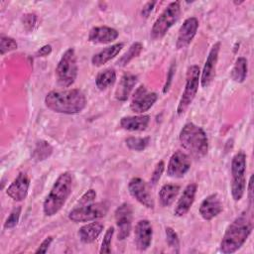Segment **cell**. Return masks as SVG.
<instances>
[{
	"label": "cell",
	"instance_id": "cell-1",
	"mask_svg": "<svg viewBox=\"0 0 254 254\" xmlns=\"http://www.w3.org/2000/svg\"><path fill=\"white\" fill-rule=\"evenodd\" d=\"M46 106L57 113L76 114L81 112L86 105L84 93L77 89L52 90L45 97Z\"/></svg>",
	"mask_w": 254,
	"mask_h": 254
},
{
	"label": "cell",
	"instance_id": "cell-2",
	"mask_svg": "<svg viewBox=\"0 0 254 254\" xmlns=\"http://www.w3.org/2000/svg\"><path fill=\"white\" fill-rule=\"evenodd\" d=\"M251 230V219L246 213L240 214L226 228L220 242V251L224 254L236 252L245 243Z\"/></svg>",
	"mask_w": 254,
	"mask_h": 254
},
{
	"label": "cell",
	"instance_id": "cell-3",
	"mask_svg": "<svg viewBox=\"0 0 254 254\" xmlns=\"http://www.w3.org/2000/svg\"><path fill=\"white\" fill-rule=\"evenodd\" d=\"M71 174L69 172L61 174L43 203V211L46 216H53L61 210L71 192Z\"/></svg>",
	"mask_w": 254,
	"mask_h": 254
},
{
	"label": "cell",
	"instance_id": "cell-4",
	"mask_svg": "<svg viewBox=\"0 0 254 254\" xmlns=\"http://www.w3.org/2000/svg\"><path fill=\"white\" fill-rule=\"evenodd\" d=\"M179 139L183 148L195 159H200L207 154V136L203 129L194 123L185 124L180 132Z\"/></svg>",
	"mask_w": 254,
	"mask_h": 254
},
{
	"label": "cell",
	"instance_id": "cell-5",
	"mask_svg": "<svg viewBox=\"0 0 254 254\" xmlns=\"http://www.w3.org/2000/svg\"><path fill=\"white\" fill-rule=\"evenodd\" d=\"M77 75L76 55L72 48L67 49L62 56L57 68L56 76L59 85L67 87L73 84Z\"/></svg>",
	"mask_w": 254,
	"mask_h": 254
},
{
	"label": "cell",
	"instance_id": "cell-6",
	"mask_svg": "<svg viewBox=\"0 0 254 254\" xmlns=\"http://www.w3.org/2000/svg\"><path fill=\"white\" fill-rule=\"evenodd\" d=\"M181 14V6L179 1L171 2L156 19L152 29L151 38L154 41L161 40L169 31V29L178 21Z\"/></svg>",
	"mask_w": 254,
	"mask_h": 254
},
{
	"label": "cell",
	"instance_id": "cell-7",
	"mask_svg": "<svg viewBox=\"0 0 254 254\" xmlns=\"http://www.w3.org/2000/svg\"><path fill=\"white\" fill-rule=\"evenodd\" d=\"M246 155L243 152H238L234 155L231 161V195L234 200H240L244 194L246 180Z\"/></svg>",
	"mask_w": 254,
	"mask_h": 254
},
{
	"label": "cell",
	"instance_id": "cell-8",
	"mask_svg": "<svg viewBox=\"0 0 254 254\" xmlns=\"http://www.w3.org/2000/svg\"><path fill=\"white\" fill-rule=\"evenodd\" d=\"M199 75H200V69L198 65L192 64L189 66L187 70V75H186L185 89L177 107L178 115L184 114L186 110L189 108V106L191 104L192 100L194 99L198 89Z\"/></svg>",
	"mask_w": 254,
	"mask_h": 254
},
{
	"label": "cell",
	"instance_id": "cell-9",
	"mask_svg": "<svg viewBox=\"0 0 254 254\" xmlns=\"http://www.w3.org/2000/svg\"><path fill=\"white\" fill-rule=\"evenodd\" d=\"M108 206L104 202H91L76 206L68 213V218L73 222H88L106 215Z\"/></svg>",
	"mask_w": 254,
	"mask_h": 254
},
{
	"label": "cell",
	"instance_id": "cell-10",
	"mask_svg": "<svg viewBox=\"0 0 254 254\" xmlns=\"http://www.w3.org/2000/svg\"><path fill=\"white\" fill-rule=\"evenodd\" d=\"M130 194L142 205L153 209L155 207V200L151 192L150 186L141 178H132L128 184Z\"/></svg>",
	"mask_w": 254,
	"mask_h": 254
},
{
	"label": "cell",
	"instance_id": "cell-11",
	"mask_svg": "<svg viewBox=\"0 0 254 254\" xmlns=\"http://www.w3.org/2000/svg\"><path fill=\"white\" fill-rule=\"evenodd\" d=\"M114 216L116 226L118 228L117 238L118 240H124L130 235V232L132 230V205L130 203L123 202L115 209Z\"/></svg>",
	"mask_w": 254,
	"mask_h": 254
},
{
	"label": "cell",
	"instance_id": "cell-12",
	"mask_svg": "<svg viewBox=\"0 0 254 254\" xmlns=\"http://www.w3.org/2000/svg\"><path fill=\"white\" fill-rule=\"evenodd\" d=\"M157 98V93L150 92L144 85H141L135 90L132 96L130 109L135 113H144L154 105Z\"/></svg>",
	"mask_w": 254,
	"mask_h": 254
},
{
	"label": "cell",
	"instance_id": "cell-13",
	"mask_svg": "<svg viewBox=\"0 0 254 254\" xmlns=\"http://www.w3.org/2000/svg\"><path fill=\"white\" fill-rule=\"evenodd\" d=\"M219 50H220V42H216L211 47L208 53V56L206 58L205 64L203 65L202 71L200 72V76H199V82L201 84V87L203 88L208 87L212 82V80L214 79Z\"/></svg>",
	"mask_w": 254,
	"mask_h": 254
},
{
	"label": "cell",
	"instance_id": "cell-14",
	"mask_svg": "<svg viewBox=\"0 0 254 254\" xmlns=\"http://www.w3.org/2000/svg\"><path fill=\"white\" fill-rule=\"evenodd\" d=\"M190 168V157L182 151H177L170 158V161L167 166V175L171 178L180 179L183 178L189 172Z\"/></svg>",
	"mask_w": 254,
	"mask_h": 254
},
{
	"label": "cell",
	"instance_id": "cell-15",
	"mask_svg": "<svg viewBox=\"0 0 254 254\" xmlns=\"http://www.w3.org/2000/svg\"><path fill=\"white\" fill-rule=\"evenodd\" d=\"M153 228L149 220L141 219L139 220L134 229V240L135 245L139 251L147 250L152 242Z\"/></svg>",
	"mask_w": 254,
	"mask_h": 254
},
{
	"label": "cell",
	"instance_id": "cell-16",
	"mask_svg": "<svg viewBox=\"0 0 254 254\" xmlns=\"http://www.w3.org/2000/svg\"><path fill=\"white\" fill-rule=\"evenodd\" d=\"M198 28V21L195 17H190L185 20L183 25L180 27L178 38L176 42L177 49H184L188 47L192 41Z\"/></svg>",
	"mask_w": 254,
	"mask_h": 254
},
{
	"label": "cell",
	"instance_id": "cell-17",
	"mask_svg": "<svg viewBox=\"0 0 254 254\" xmlns=\"http://www.w3.org/2000/svg\"><path fill=\"white\" fill-rule=\"evenodd\" d=\"M30 180L25 173H20L6 190V193L15 201L24 200L27 197Z\"/></svg>",
	"mask_w": 254,
	"mask_h": 254
},
{
	"label": "cell",
	"instance_id": "cell-18",
	"mask_svg": "<svg viewBox=\"0 0 254 254\" xmlns=\"http://www.w3.org/2000/svg\"><path fill=\"white\" fill-rule=\"evenodd\" d=\"M222 203L216 193L206 196L199 205V214L204 220H211L222 211Z\"/></svg>",
	"mask_w": 254,
	"mask_h": 254
},
{
	"label": "cell",
	"instance_id": "cell-19",
	"mask_svg": "<svg viewBox=\"0 0 254 254\" xmlns=\"http://www.w3.org/2000/svg\"><path fill=\"white\" fill-rule=\"evenodd\" d=\"M196 189H197V187L193 183L189 184L185 188V190H184L181 197L179 198V200L175 206V209H174V214L176 216H183L186 213H188V211L190 210V206L192 205V203L194 201Z\"/></svg>",
	"mask_w": 254,
	"mask_h": 254
},
{
	"label": "cell",
	"instance_id": "cell-20",
	"mask_svg": "<svg viewBox=\"0 0 254 254\" xmlns=\"http://www.w3.org/2000/svg\"><path fill=\"white\" fill-rule=\"evenodd\" d=\"M118 31L107 26L93 27L88 34V41L93 44H109L118 38Z\"/></svg>",
	"mask_w": 254,
	"mask_h": 254
},
{
	"label": "cell",
	"instance_id": "cell-21",
	"mask_svg": "<svg viewBox=\"0 0 254 254\" xmlns=\"http://www.w3.org/2000/svg\"><path fill=\"white\" fill-rule=\"evenodd\" d=\"M136 82H137V76L135 74H132L129 72L123 74L116 87L115 94H114L115 98L119 101L127 100Z\"/></svg>",
	"mask_w": 254,
	"mask_h": 254
},
{
	"label": "cell",
	"instance_id": "cell-22",
	"mask_svg": "<svg viewBox=\"0 0 254 254\" xmlns=\"http://www.w3.org/2000/svg\"><path fill=\"white\" fill-rule=\"evenodd\" d=\"M123 47H124L123 43H116L114 45H111L109 47L104 48L103 50H101L97 54L93 55V57L91 58L92 64L94 66L103 65L104 64H106L107 62H109L110 60L115 58L120 53V51L122 50Z\"/></svg>",
	"mask_w": 254,
	"mask_h": 254
},
{
	"label": "cell",
	"instance_id": "cell-23",
	"mask_svg": "<svg viewBox=\"0 0 254 254\" xmlns=\"http://www.w3.org/2000/svg\"><path fill=\"white\" fill-rule=\"evenodd\" d=\"M103 230V224L101 222H90L78 229V237L80 241L84 244H89L94 242Z\"/></svg>",
	"mask_w": 254,
	"mask_h": 254
},
{
	"label": "cell",
	"instance_id": "cell-24",
	"mask_svg": "<svg viewBox=\"0 0 254 254\" xmlns=\"http://www.w3.org/2000/svg\"><path fill=\"white\" fill-rule=\"evenodd\" d=\"M150 123L149 115L126 116L120 120V126L127 131H144Z\"/></svg>",
	"mask_w": 254,
	"mask_h": 254
},
{
	"label": "cell",
	"instance_id": "cell-25",
	"mask_svg": "<svg viewBox=\"0 0 254 254\" xmlns=\"http://www.w3.org/2000/svg\"><path fill=\"white\" fill-rule=\"evenodd\" d=\"M180 191V187L175 184L164 185L159 191V199L163 206H170Z\"/></svg>",
	"mask_w": 254,
	"mask_h": 254
},
{
	"label": "cell",
	"instance_id": "cell-26",
	"mask_svg": "<svg viewBox=\"0 0 254 254\" xmlns=\"http://www.w3.org/2000/svg\"><path fill=\"white\" fill-rule=\"evenodd\" d=\"M116 80V72L113 68H105L98 72L95 78V84L99 90H105L113 85Z\"/></svg>",
	"mask_w": 254,
	"mask_h": 254
},
{
	"label": "cell",
	"instance_id": "cell-27",
	"mask_svg": "<svg viewBox=\"0 0 254 254\" xmlns=\"http://www.w3.org/2000/svg\"><path fill=\"white\" fill-rule=\"evenodd\" d=\"M247 70H248L247 60L243 57H240L236 60L234 66L231 69L230 76L235 82L241 83L245 80L247 76Z\"/></svg>",
	"mask_w": 254,
	"mask_h": 254
},
{
	"label": "cell",
	"instance_id": "cell-28",
	"mask_svg": "<svg viewBox=\"0 0 254 254\" xmlns=\"http://www.w3.org/2000/svg\"><path fill=\"white\" fill-rule=\"evenodd\" d=\"M52 153H53V147L51 146V144L45 140H41L37 142L36 147L33 151L32 157L35 161L40 162L48 159L52 155Z\"/></svg>",
	"mask_w": 254,
	"mask_h": 254
},
{
	"label": "cell",
	"instance_id": "cell-29",
	"mask_svg": "<svg viewBox=\"0 0 254 254\" xmlns=\"http://www.w3.org/2000/svg\"><path fill=\"white\" fill-rule=\"evenodd\" d=\"M142 50H143V45L140 42L133 43L129 47L128 51L117 61V64L119 66L127 65L133 59H135L136 57H138L140 55Z\"/></svg>",
	"mask_w": 254,
	"mask_h": 254
},
{
	"label": "cell",
	"instance_id": "cell-30",
	"mask_svg": "<svg viewBox=\"0 0 254 254\" xmlns=\"http://www.w3.org/2000/svg\"><path fill=\"white\" fill-rule=\"evenodd\" d=\"M149 137H129L125 140L126 146L133 151H143L149 144Z\"/></svg>",
	"mask_w": 254,
	"mask_h": 254
},
{
	"label": "cell",
	"instance_id": "cell-31",
	"mask_svg": "<svg viewBox=\"0 0 254 254\" xmlns=\"http://www.w3.org/2000/svg\"><path fill=\"white\" fill-rule=\"evenodd\" d=\"M166 241L168 246L176 253L180 252V240L177 232L172 227H166Z\"/></svg>",
	"mask_w": 254,
	"mask_h": 254
},
{
	"label": "cell",
	"instance_id": "cell-32",
	"mask_svg": "<svg viewBox=\"0 0 254 254\" xmlns=\"http://www.w3.org/2000/svg\"><path fill=\"white\" fill-rule=\"evenodd\" d=\"M18 47L16 41L13 38L6 37V36H1L0 39V53L1 55H5L8 52L16 50Z\"/></svg>",
	"mask_w": 254,
	"mask_h": 254
},
{
	"label": "cell",
	"instance_id": "cell-33",
	"mask_svg": "<svg viewBox=\"0 0 254 254\" xmlns=\"http://www.w3.org/2000/svg\"><path fill=\"white\" fill-rule=\"evenodd\" d=\"M113 234H114V227H112V226L108 227V229L106 230V232L104 234V237H103V240L101 243V247L99 250V252L101 254L111 252V241H112Z\"/></svg>",
	"mask_w": 254,
	"mask_h": 254
},
{
	"label": "cell",
	"instance_id": "cell-34",
	"mask_svg": "<svg viewBox=\"0 0 254 254\" xmlns=\"http://www.w3.org/2000/svg\"><path fill=\"white\" fill-rule=\"evenodd\" d=\"M20 214H21V206L14 207L12 209V211L10 212L9 216L7 217L5 223H4V228L9 229V228L15 227L18 224V222H19Z\"/></svg>",
	"mask_w": 254,
	"mask_h": 254
},
{
	"label": "cell",
	"instance_id": "cell-35",
	"mask_svg": "<svg viewBox=\"0 0 254 254\" xmlns=\"http://www.w3.org/2000/svg\"><path fill=\"white\" fill-rule=\"evenodd\" d=\"M22 23L27 31H33V29L37 23V16L32 13H27V14L23 15Z\"/></svg>",
	"mask_w": 254,
	"mask_h": 254
},
{
	"label": "cell",
	"instance_id": "cell-36",
	"mask_svg": "<svg viewBox=\"0 0 254 254\" xmlns=\"http://www.w3.org/2000/svg\"><path fill=\"white\" fill-rule=\"evenodd\" d=\"M164 169H165V163L163 161H160L156 165V167H155V169H154V171L152 173L151 180H150L151 185H156L159 182V180H160V178H161V176H162V174L164 172Z\"/></svg>",
	"mask_w": 254,
	"mask_h": 254
},
{
	"label": "cell",
	"instance_id": "cell-37",
	"mask_svg": "<svg viewBox=\"0 0 254 254\" xmlns=\"http://www.w3.org/2000/svg\"><path fill=\"white\" fill-rule=\"evenodd\" d=\"M96 197V191L92 189L88 190L86 192L83 193V195L78 199L77 201V205L76 206H80V205H85V204H89L91 203Z\"/></svg>",
	"mask_w": 254,
	"mask_h": 254
},
{
	"label": "cell",
	"instance_id": "cell-38",
	"mask_svg": "<svg viewBox=\"0 0 254 254\" xmlns=\"http://www.w3.org/2000/svg\"><path fill=\"white\" fill-rule=\"evenodd\" d=\"M52 242H53V237L52 236H49V237L45 238L35 252L36 253H46L48 251L49 247L51 246Z\"/></svg>",
	"mask_w": 254,
	"mask_h": 254
},
{
	"label": "cell",
	"instance_id": "cell-39",
	"mask_svg": "<svg viewBox=\"0 0 254 254\" xmlns=\"http://www.w3.org/2000/svg\"><path fill=\"white\" fill-rule=\"evenodd\" d=\"M155 4H156V1H152V2L150 1V2H147V3L143 6V8H142V11H141L142 16H143V17H145V18H147V17L150 15V13L152 12V10H153V8H154Z\"/></svg>",
	"mask_w": 254,
	"mask_h": 254
},
{
	"label": "cell",
	"instance_id": "cell-40",
	"mask_svg": "<svg viewBox=\"0 0 254 254\" xmlns=\"http://www.w3.org/2000/svg\"><path fill=\"white\" fill-rule=\"evenodd\" d=\"M175 67H176V64H173L169 69V73H168V77H167V81H166V84L164 86V92H167L169 90V87L171 85V82H172V78L174 76V73H175Z\"/></svg>",
	"mask_w": 254,
	"mask_h": 254
},
{
	"label": "cell",
	"instance_id": "cell-41",
	"mask_svg": "<svg viewBox=\"0 0 254 254\" xmlns=\"http://www.w3.org/2000/svg\"><path fill=\"white\" fill-rule=\"evenodd\" d=\"M52 53L51 45H45L37 52V57H47Z\"/></svg>",
	"mask_w": 254,
	"mask_h": 254
},
{
	"label": "cell",
	"instance_id": "cell-42",
	"mask_svg": "<svg viewBox=\"0 0 254 254\" xmlns=\"http://www.w3.org/2000/svg\"><path fill=\"white\" fill-rule=\"evenodd\" d=\"M252 186H253V176L250 177L249 179V183H248V196H249V200H252Z\"/></svg>",
	"mask_w": 254,
	"mask_h": 254
}]
</instances>
